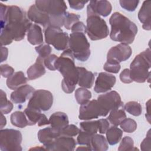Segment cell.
<instances>
[{"instance_id": "cell-16", "label": "cell", "mask_w": 151, "mask_h": 151, "mask_svg": "<svg viewBox=\"0 0 151 151\" xmlns=\"http://www.w3.org/2000/svg\"><path fill=\"white\" fill-rule=\"evenodd\" d=\"M35 89L29 85L21 86L11 93V100L15 104L24 103L31 97Z\"/></svg>"}, {"instance_id": "cell-5", "label": "cell", "mask_w": 151, "mask_h": 151, "mask_svg": "<svg viewBox=\"0 0 151 151\" xmlns=\"http://www.w3.org/2000/svg\"><path fill=\"white\" fill-rule=\"evenodd\" d=\"M150 50L146 49L137 55L130 65V74L133 81L144 83L150 80Z\"/></svg>"}, {"instance_id": "cell-15", "label": "cell", "mask_w": 151, "mask_h": 151, "mask_svg": "<svg viewBox=\"0 0 151 151\" xmlns=\"http://www.w3.org/2000/svg\"><path fill=\"white\" fill-rule=\"evenodd\" d=\"M116 78L114 76L106 72H101L99 74L94 90L97 93H105L110 90L116 83Z\"/></svg>"}, {"instance_id": "cell-28", "label": "cell", "mask_w": 151, "mask_h": 151, "mask_svg": "<svg viewBox=\"0 0 151 151\" xmlns=\"http://www.w3.org/2000/svg\"><path fill=\"white\" fill-rule=\"evenodd\" d=\"M106 140L109 145H114L117 144L122 139L123 135L122 130L116 126L109 128L106 132Z\"/></svg>"}, {"instance_id": "cell-29", "label": "cell", "mask_w": 151, "mask_h": 151, "mask_svg": "<svg viewBox=\"0 0 151 151\" xmlns=\"http://www.w3.org/2000/svg\"><path fill=\"white\" fill-rule=\"evenodd\" d=\"M10 120L12 125L19 128H24L29 125L25 113L22 111H17L14 112L11 115Z\"/></svg>"}, {"instance_id": "cell-18", "label": "cell", "mask_w": 151, "mask_h": 151, "mask_svg": "<svg viewBox=\"0 0 151 151\" xmlns=\"http://www.w3.org/2000/svg\"><path fill=\"white\" fill-rule=\"evenodd\" d=\"M27 17L31 21L42 25L44 28L49 25L50 16L39 9L35 4L29 7L27 12Z\"/></svg>"}, {"instance_id": "cell-51", "label": "cell", "mask_w": 151, "mask_h": 151, "mask_svg": "<svg viewBox=\"0 0 151 151\" xmlns=\"http://www.w3.org/2000/svg\"><path fill=\"white\" fill-rule=\"evenodd\" d=\"M146 110L147 112L146 114V117L147 119V121L149 123H150V100L146 103Z\"/></svg>"}, {"instance_id": "cell-34", "label": "cell", "mask_w": 151, "mask_h": 151, "mask_svg": "<svg viewBox=\"0 0 151 151\" xmlns=\"http://www.w3.org/2000/svg\"><path fill=\"white\" fill-rule=\"evenodd\" d=\"M81 130L88 132L92 134H96L99 130V121H85L80 123Z\"/></svg>"}, {"instance_id": "cell-53", "label": "cell", "mask_w": 151, "mask_h": 151, "mask_svg": "<svg viewBox=\"0 0 151 151\" xmlns=\"http://www.w3.org/2000/svg\"><path fill=\"white\" fill-rule=\"evenodd\" d=\"M76 150H92V149L91 146H85V145H83L80 147H78V148H77Z\"/></svg>"}, {"instance_id": "cell-45", "label": "cell", "mask_w": 151, "mask_h": 151, "mask_svg": "<svg viewBox=\"0 0 151 151\" xmlns=\"http://www.w3.org/2000/svg\"><path fill=\"white\" fill-rule=\"evenodd\" d=\"M120 79L122 82L126 84L131 83L133 80L130 77V70L128 68L124 69L120 74Z\"/></svg>"}, {"instance_id": "cell-47", "label": "cell", "mask_w": 151, "mask_h": 151, "mask_svg": "<svg viewBox=\"0 0 151 151\" xmlns=\"http://www.w3.org/2000/svg\"><path fill=\"white\" fill-rule=\"evenodd\" d=\"M150 130H149L146 134V138L143 140L140 145V148L142 150H150V142H151Z\"/></svg>"}, {"instance_id": "cell-14", "label": "cell", "mask_w": 151, "mask_h": 151, "mask_svg": "<svg viewBox=\"0 0 151 151\" xmlns=\"http://www.w3.org/2000/svg\"><path fill=\"white\" fill-rule=\"evenodd\" d=\"M132 54L131 47L126 44L120 43L111 47L107 54V59H111L120 63L129 59Z\"/></svg>"}, {"instance_id": "cell-35", "label": "cell", "mask_w": 151, "mask_h": 151, "mask_svg": "<svg viewBox=\"0 0 151 151\" xmlns=\"http://www.w3.org/2000/svg\"><path fill=\"white\" fill-rule=\"evenodd\" d=\"M122 129L127 133H133L137 129V123L135 120L130 118L124 119L120 124Z\"/></svg>"}, {"instance_id": "cell-3", "label": "cell", "mask_w": 151, "mask_h": 151, "mask_svg": "<svg viewBox=\"0 0 151 151\" xmlns=\"http://www.w3.org/2000/svg\"><path fill=\"white\" fill-rule=\"evenodd\" d=\"M111 26L110 38L123 44H132L137 33V27L128 18L118 12H114L110 18Z\"/></svg>"}, {"instance_id": "cell-13", "label": "cell", "mask_w": 151, "mask_h": 151, "mask_svg": "<svg viewBox=\"0 0 151 151\" xmlns=\"http://www.w3.org/2000/svg\"><path fill=\"white\" fill-rule=\"evenodd\" d=\"M111 10L112 6L108 1H90L87 7V16L95 15L106 17Z\"/></svg>"}, {"instance_id": "cell-43", "label": "cell", "mask_w": 151, "mask_h": 151, "mask_svg": "<svg viewBox=\"0 0 151 151\" xmlns=\"http://www.w3.org/2000/svg\"><path fill=\"white\" fill-rule=\"evenodd\" d=\"M58 57L55 54H50L48 57L44 60V65L50 70H55V64Z\"/></svg>"}, {"instance_id": "cell-17", "label": "cell", "mask_w": 151, "mask_h": 151, "mask_svg": "<svg viewBox=\"0 0 151 151\" xmlns=\"http://www.w3.org/2000/svg\"><path fill=\"white\" fill-rule=\"evenodd\" d=\"M76 144L72 137L61 135L55 139L48 150H74Z\"/></svg>"}, {"instance_id": "cell-41", "label": "cell", "mask_w": 151, "mask_h": 151, "mask_svg": "<svg viewBox=\"0 0 151 151\" xmlns=\"http://www.w3.org/2000/svg\"><path fill=\"white\" fill-rule=\"evenodd\" d=\"M35 51L39 54V56L45 59L48 57L51 52V47L47 44H42L38 46L35 47Z\"/></svg>"}, {"instance_id": "cell-40", "label": "cell", "mask_w": 151, "mask_h": 151, "mask_svg": "<svg viewBox=\"0 0 151 151\" xmlns=\"http://www.w3.org/2000/svg\"><path fill=\"white\" fill-rule=\"evenodd\" d=\"M80 129H79L74 124H68L65 127H64L60 132L61 135L66 136H76L80 132Z\"/></svg>"}, {"instance_id": "cell-11", "label": "cell", "mask_w": 151, "mask_h": 151, "mask_svg": "<svg viewBox=\"0 0 151 151\" xmlns=\"http://www.w3.org/2000/svg\"><path fill=\"white\" fill-rule=\"evenodd\" d=\"M107 113L103 109L97 100L88 101L81 105L79 110L78 118L83 120H90L100 116H106Z\"/></svg>"}, {"instance_id": "cell-26", "label": "cell", "mask_w": 151, "mask_h": 151, "mask_svg": "<svg viewBox=\"0 0 151 151\" xmlns=\"http://www.w3.org/2000/svg\"><path fill=\"white\" fill-rule=\"evenodd\" d=\"M27 78L22 71H18L14 73L6 80V86L11 90H16L21 86L27 83Z\"/></svg>"}, {"instance_id": "cell-7", "label": "cell", "mask_w": 151, "mask_h": 151, "mask_svg": "<svg viewBox=\"0 0 151 151\" xmlns=\"http://www.w3.org/2000/svg\"><path fill=\"white\" fill-rule=\"evenodd\" d=\"M86 33L90 40L96 41L106 38L109 30L106 21L98 15L87 16Z\"/></svg>"}, {"instance_id": "cell-21", "label": "cell", "mask_w": 151, "mask_h": 151, "mask_svg": "<svg viewBox=\"0 0 151 151\" xmlns=\"http://www.w3.org/2000/svg\"><path fill=\"white\" fill-rule=\"evenodd\" d=\"M150 11L151 1H144L138 12V18L143 24L142 27L145 30H150Z\"/></svg>"}, {"instance_id": "cell-6", "label": "cell", "mask_w": 151, "mask_h": 151, "mask_svg": "<svg viewBox=\"0 0 151 151\" xmlns=\"http://www.w3.org/2000/svg\"><path fill=\"white\" fill-rule=\"evenodd\" d=\"M69 47L74 58L84 62L90 55V45L84 33L72 32L69 37Z\"/></svg>"}, {"instance_id": "cell-36", "label": "cell", "mask_w": 151, "mask_h": 151, "mask_svg": "<svg viewBox=\"0 0 151 151\" xmlns=\"http://www.w3.org/2000/svg\"><path fill=\"white\" fill-rule=\"evenodd\" d=\"M78 134V135L77 138V142L78 145L91 146V140L92 136L94 134L82 130H80Z\"/></svg>"}, {"instance_id": "cell-32", "label": "cell", "mask_w": 151, "mask_h": 151, "mask_svg": "<svg viewBox=\"0 0 151 151\" xmlns=\"http://www.w3.org/2000/svg\"><path fill=\"white\" fill-rule=\"evenodd\" d=\"M0 94V110L1 112L3 114H6L10 113L13 109V104L8 100L6 93L1 90Z\"/></svg>"}, {"instance_id": "cell-4", "label": "cell", "mask_w": 151, "mask_h": 151, "mask_svg": "<svg viewBox=\"0 0 151 151\" xmlns=\"http://www.w3.org/2000/svg\"><path fill=\"white\" fill-rule=\"evenodd\" d=\"M36 6L50 16L49 26L61 28L64 25L65 15L67 8L64 1L37 0L35 2Z\"/></svg>"}, {"instance_id": "cell-20", "label": "cell", "mask_w": 151, "mask_h": 151, "mask_svg": "<svg viewBox=\"0 0 151 151\" xmlns=\"http://www.w3.org/2000/svg\"><path fill=\"white\" fill-rule=\"evenodd\" d=\"M24 113L29 121V126L35 125L37 123L39 126L50 124L49 120L44 114L41 113V111L27 107L24 110Z\"/></svg>"}, {"instance_id": "cell-2", "label": "cell", "mask_w": 151, "mask_h": 151, "mask_svg": "<svg viewBox=\"0 0 151 151\" xmlns=\"http://www.w3.org/2000/svg\"><path fill=\"white\" fill-rule=\"evenodd\" d=\"M55 67L63 77L61 82L63 90L66 93H73L78 83V71L75 65L74 55L70 48L64 50L57 58Z\"/></svg>"}, {"instance_id": "cell-19", "label": "cell", "mask_w": 151, "mask_h": 151, "mask_svg": "<svg viewBox=\"0 0 151 151\" xmlns=\"http://www.w3.org/2000/svg\"><path fill=\"white\" fill-rule=\"evenodd\" d=\"M61 136L60 132L54 129L51 127L41 129L38 132V138L39 141L44 145L46 150L51 146L55 139Z\"/></svg>"}, {"instance_id": "cell-22", "label": "cell", "mask_w": 151, "mask_h": 151, "mask_svg": "<svg viewBox=\"0 0 151 151\" xmlns=\"http://www.w3.org/2000/svg\"><path fill=\"white\" fill-rule=\"evenodd\" d=\"M51 127L54 129L61 132V130L69 123L67 115L61 111H57L52 114L49 119Z\"/></svg>"}, {"instance_id": "cell-37", "label": "cell", "mask_w": 151, "mask_h": 151, "mask_svg": "<svg viewBox=\"0 0 151 151\" xmlns=\"http://www.w3.org/2000/svg\"><path fill=\"white\" fill-rule=\"evenodd\" d=\"M80 16L74 13H70L67 12L65 18H64V26L67 29H71V27L74 24L78 22Z\"/></svg>"}, {"instance_id": "cell-38", "label": "cell", "mask_w": 151, "mask_h": 151, "mask_svg": "<svg viewBox=\"0 0 151 151\" xmlns=\"http://www.w3.org/2000/svg\"><path fill=\"white\" fill-rule=\"evenodd\" d=\"M120 68L121 67L119 63L111 59H107V61L103 66V69L107 72L116 74L119 73Z\"/></svg>"}, {"instance_id": "cell-27", "label": "cell", "mask_w": 151, "mask_h": 151, "mask_svg": "<svg viewBox=\"0 0 151 151\" xmlns=\"http://www.w3.org/2000/svg\"><path fill=\"white\" fill-rule=\"evenodd\" d=\"M91 147L92 150L95 151H106L109 148L106 138L103 136L97 133L94 134L91 137Z\"/></svg>"}, {"instance_id": "cell-10", "label": "cell", "mask_w": 151, "mask_h": 151, "mask_svg": "<svg viewBox=\"0 0 151 151\" xmlns=\"http://www.w3.org/2000/svg\"><path fill=\"white\" fill-rule=\"evenodd\" d=\"M53 104L52 93L45 90H38L34 92L29 99L27 107L39 111L48 110Z\"/></svg>"}, {"instance_id": "cell-44", "label": "cell", "mask_w": 151, "mask_h": 151, "mask_svg": "<svg viewBox=\"0 0 151 151\" xmlns=\"http://www.w3.org/2000/svg\"><path fill=\"white\" fill-rule=\"evenodd\" d=\"M14 73V69L8 64H2L1 65V74L3 77L8 78Z\"/></svg>"}, {"instance_id": "cell-12", "label": "cell", "mask_w": 151, "mask_h": 151, "mask_svg": "<svg viewBox=\"0 0 151 151\" xmlns=\"http://www.w3.org/2000/svg\"><path fill=\"white\" fill-rule=\"evenodd\" d=\"M97 100L107 113L113 110L120 108L123 104L119 94L116 91H110L101 94Z\"/></svg>"}, {"instance_id": "cell-39", "label": "cell", "mask_w": 151, "mask_h": 151, "mask_svg": "<svg viewBox=\"0 0 151 151\" xmlns=\"http://www.w3.org/2000/svg\"><path fill=\"white\" fill-rule=\"evenodd\" d=\"M137 150L136 148H134V143L133 139L129 136H125L122 140V142L118 148L119 151L124 150Z\"/></svg>"}, {"instance_id": "cell-48", "label": "cell", "mask_w": 151, "mask_h": 151, "mask_svg": "<svg viewBox=\"0 0 151 151\" xmlns=\"http://www.w3.org/2000/svg\"><path fill=\"white\" fill-rule=\"evenodd\" d=\"M70 6L76 10H81L82 9L84 5L88 2V1H68Z\"/></svg>"}, {"instance_id": "cell-8", "label": "cell", "mask_w": 151, "mask_h": 151, "mask_svg": "<svg viewBox=\"0 0 151 151\" xmlns=\"http://www.w3.org/2000/svg\"><path fill=\"white\" fill-rule=\"evenodd\" d=\"M45 41L58 51L65 50L69 47V37L61 28L49 26L44 28Z\"/></svg>"}, {"instance_id": "cell-31", "label": "cell", "mask_w": 151, "mask_h": 151, "mask_svg": "<svg viewBox=\"0 0 151 151\" xmlns=\"http://www.w3.org/2000/svg\"><path fill=\"white\" fill-rule=\"evenodd\" d=\"M91 97V93L90 90L84 87L77 88L75 91V98L79 104H84L87 103Z\"/></svg>"}, {"instance_id": "cell-1", "label": "cell", "mask_w": 151, "mask_h": 151, "mask_svg": "<svg viewBox=\"0 0 151 151\" xmlns=\"http://www.w3.org/2000/svg\"><path fill=\"white\" fill-rule=\"evenodd\" d=\"M25 12L15 5L6 6L1 4V44H10L24 38L31 25Z\"/></svg>"}, {"instance_id": "cell-46", "label": "cell", "mask_w": 151, "mask_h": 151, "mask_svg": "<svg viewBox=\"0 0 151 151\" xmlns=\"http://www.w3.org/2000/svg\"><path fill=\"white\" fill-rule=\"evenodd\" d=\"M99 121V132L101 134L106 133V131L109 127V122L107 119H100Z\"/></svg>"}, {"instance_id": "cell-25", "label": "cell", "mask_w": 151, "mask_h": 151, "mask_svg": "<svg viewBox=\"0 0 151 151\" xmlns=\"http://www.w3.org/2000/svg\"><path fill=\"white\" fill-rule=\"evenodd\" d=\"M27 40L32 45L43 42V35L41 27L35 24H31L27 31Z\"/></svg>"}, {"instance_id": "cell-42", "label": "cell", "mask_w": 151, "mask_h": 151, "mask_svg": "<svg viewBox=\"0 0 151 151\" xmlns=\"http://www.w3.org/2000/svg\"><path fill=\"white\" fill-rule=\"evenodd\" d=\"M119 3L122 8L126 11L132 12L137 7L139 1L136 0H120Z\"/></svg>"}, {"instance_id": "cell-33", "label": "cell", "mask_w": 151, "mask_h": 151, "mask_svg": "<svg viewBox=\"0 0 151 151\" xmlns=\"http://www.w3.org/2000/svg\"><path fill=\"white\" fill-rule=\"evenodd\" d=\"M124 109L129 113L134 116H140L142 111L140 104L134 101H129L126 103L124 106Z\"/></svg>"}, {"instance_id": "cell-30", "label": "cell", "mask_w": 151, "mask_h": 151, "mask_svg": "<svg viewBox=\"0 0 151 151\" xmlns=\"http://www.w3.org/2000/svg\"><path fill=\"white\" fill-rule=\"evenodd\" d=\"M126 118V114L123 109H117L110 111L107 120L113 126H119Z\"/></svg>"}, {"instance_id": "cell-24", "label": "cell", "mask_w": 151, "mask_h": 151, "mask_svg": "<svg viewBox=\"0 0 151 151\" xmlns=\"http://www.w3.org/2000/svg\"><path fill=\"white\" fill-rule=\"evenodd\" d=\"M78 71V84L81 87L86 88H90L94 81V76L93 73L87 70L85 68L77 67Z\"/></svg>"}, {"instance_id": "cell-49", "label": "cell", "mask_w": 151, "mask_h": 151, "mask_svg": "<svg viewBox=\"0 0 151 151\" xmlns=\"http://www.w3.org/2000/svg\"><path fill=\"white\" fill-rule=\"evenodd\" d=\"M71 32H80L86 34V26L84 24L83 22H77L73 25L71 27Z\"/></svg>"}, {"instance_id": "cell-50", "label": "cell", "mask_w": 151, "mask_h": 151, "mask_svg": "<svg viewBox=\"0 0 151 151\" xmlns=\"http://www.w3.org/2000/svg\"><path fill=\"white\" fill-rule=\"evenodd\" d=\"M1 58L0 62L2 63L4 61H5L6 60L8 54V50L7 48L3 46H1Z\"/></svg>"}, {"instance_id": "cell-52", "label": "cell", "mask_w": 151, "mask_h": 151, "mask_svg": "<svg viewBox=\"0 0 151 151\" xmlns=\"http://www.w3.org/2000/svg\"><path fill=\"white\" fill-rule=\"evenodd\" d=\"M6 123V120L5 117L4 116L3 113H1V129H2Z\"/></svg>"}, {"instance_id": "cell-9", "label": "cell", "mask_w": 151, "mask_h": 151, "mask_svg": "<svg viewBox=\"0 0 151 151\" xmlns=\"http://www.w3.org/2000/svg\"><path fill=\"white\" fill-rule=\"evenodd\" d=\"M22 134L17 130L1 129L0 131V149L2 151H21Z\"/></svg>"}, {"instance_id": "cell-23", "label": "cell", "mask_w": 151, "mask_h": 151, "mask_svg": "<svg viewBox=\"0 0 151 151\" xmlns=\"http://www.w3.org/2000/svg\"><path fill=\"white\" fill-rule=\"evenodd\" d=\"M44 59L38 56L37 58L35 63L27 70V73L29 80H32L37 79L45 73L46 71L44 67Z\"/></svg>"}]
</instances>
